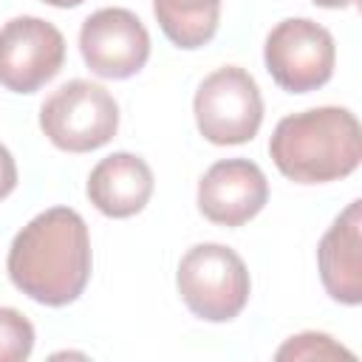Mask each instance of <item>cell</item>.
Listing matches in <instances>:
<instances>
[{"mask_svg": "<svg viewBox=\"0 0 362 362\" xmlns=\"http://www.w3.org/2000/svg\"><path fill=\"white\" fill-rule=\"evenodd\" d=\"M11 283L34 303L59 308L74 303L90 280V235L71 206L34 215L11 240L6 260Z\"/></svg>", "mask_w": 362, "mask_h": 362, "instance_id": "obj_1", "label": "cell"}, {"mask_svg": "<svg viewBox=\"0 0 362 362\" xmlns=\"http://www.w3.org/2000/svg\"><path fill=\"white\" fill-rule=\"evenodd\" d=\"M269 156L288 181H339L362 161V130L348 107H311L277 122L269 139Z\"/></svg>", "mask_w": 362, "mask_h": 362, "instance_id": "obj_2", "label": "cell"}, {"mask_svg": "<svg viewBox=\"0 0 362 362\" xmlns=\"http://www.w3.org/2000/svg\"><path fill=\"white\" fill-rule=\"evenodd\" d=\"M175 286L184 305L206 322L235 320L252 291L243 257L223 243H198L178 263Z\"/></svg>", "mask_w": 362, "mask_h": 362, "instance_id": "obj_3", "label": "cell"}, {"mask_svg": "<svg viewBox=\"0 0 362 362\" xmlns=\"http://www.w3.org/2000/svg\"><path fill=\"white\" fill-rule=\"evenodd\" d=\"M40 127L54 147L65 153H90L116 136L119 105L102 85L71 79L42 102Z\"/></svg>", "mask_w": 362, "mask_h": 362, "instance_id": "obj_4", "label": "cell"}, {"mask_svg": "<svg viewBox=\"0 0 362 362\" xmlns=\"http://www.w3.org/2000/svg\"><path fill=\"white\" fill-rule=\"evenodd\" d=\"M192 113L198 133L212 144H246L263 122V96L255 76L238 65L212 71L195 90Z\"/></svg>", "mask_w": 362, "mask_h": 362, "instance_id": "obj_5", "label": "cell"}, {"mask_svg": "<svg viewBox=\"0 0 362 362\" xmlns=\"http://www.w3.org/2000/svg\"><path fill=\"white\" fill-rule=\"evenodd\" d=\"M263 62L286 93H311L334 76L337 45L325 25L308 17H288L269 31Z\"/></svg>", "mask_w": 362, "mask_h": 362, "instance_id": "obj_6", "label": "cell"}, {"mask_svg": "<svg viewBox=\"0 0 362 362\" xmlns=\"http://www.w3.org/2000/svg\"><path fill=\"white\" fill-rule=\"evenodd\" d=\"M65 62L62 31L42 17H14L0 28V85L11 93H34Z\"/></svg>", "mask_w": 362, "mask_h": 362, "instance_id": "obj_7", "label": "cell"}, {"mask_svg": "<svg viewBox=\"0 0 362 362\" xmlns=\"http://www.w3.org/2000/svg\"><path fill=\"white\" fill-rule=\"evenodd\" d=\"M79 54L96 76L130 79L150 59V34L130 8L107 6L82 23Z\"/></svg>", "mask_w": 362, "mask_h": 362, "instance_id": "obj_8", "label": "cell"}, {"mask_svg": "<svg viewBox=\"0 0 362 362\" xmlns=\"http://www.w3.org/2000/svg\"><path fill=\"white\" fill-rule=\"evenodd\" d=\"M269 201V181L249 158H221L198 181V209L218 226H243Z\"/></svg>", "mask_w": 362, "mask_h": 362, "instance_id": "obj_9", "label": "cell"}, {"mask_svg": "<svg viewBox=\"0 0 362 362\" xmlns=\"http://www.w3.org/2000/svg\"><path fill=\"white\" fill-rule=\"evenodd\" d=\"M322 288L342 305L362 303V201L354 198L325 229L317 246Z\"/></svg>", "mask_w": 362, "mask_h": 362, "instance_id": "obj_10", "label": "cell"}, {"mask_svg": "<svg viewBox=\"0 0 362 362\" xmlns=\"http://www.w3.org/2000/svg\"><path fill=\"white\" fill-rule=\"evenodd\" d=\"M153 170L136 153H110L88 175V198L107 218H130L141 212L153 195Z\"/></svg>", "mask_w": 362, "mask_h": 362, "instance_id": "obj_11", "label": "cell"}, {"mask_svg": "<svg viewBox=\"0 0 362 362\" xmlns=\"http://www.w3.org/2000/svg\"><path fill=\"white\" fill-rule=\"evenodd\" d=\"M164 37L184 51L204 48L221 23V0H153Z\"/></svg>", "mask_w": 362, "mask_h": 362, "instance_id": "obj_12", "label": "cell"}, {"mask_svg": "<svg viewBox=\"0 0 362 362\" xmlns=\"http://www.w3.org/2000/svg\"><path fill=\"white\" fill-rule=\"evenodd\" d=\"M34 351V325L17 308H0V362H23Z\"/></svg>", "mask_w": 362, "mask_h": 362, "instance_id": "obj_13", "label": "cell"}, {"mask_svg": "<svg viewBox=\"0 0 362 362\" xmlns=\"http://www.w3.org/2000/svg\"><path fill=\"white\" fill-rule=\"evenodd\" d=\"M354 359L348 348L334 342L328 334L320 331H303L297 337H288L286 345L277 348V359Z\"/></svg>", "mask_w": 362, "mask_h": 362, "instance_id": "obj_14", "label": "cell"}, {"mask_svg": "<svg viewBox=\"0 0 362 362\" xmlns=\"http://www.w3.org/2000/svg\"><path fill=\"white\" fill-rule=\"evenodd\" d=\"M17 187V164L6 144H0V201L8 198Z\"/></svg>", "mask_w": 362, "mask_h": 362, "instance_id": "obj_15", "label": "cell"}, {"mask_svg": "<svg viewBox=\"0 0 362 362\" xmlns=\"http://www.w3.org/2000/svg\"><path fill=\"white\" fill-rule=\"evenodd\" d=\"M317 6H322V8H351V6H356L359 0H314Z\"/></svg>", "mask_w": 362, "mask_h": 362, "instance_id": "obj_16", "label": "cell"}, {"mask_svg": "<svg viewBox=\"0 0 362 362\" xmlns=\"http://www.w3.org/2000/svg\"><path fill=\"white\" fill-rule=\"evenodd\" d=\"M40 3H48V6H57V8H74V6H82L85 0H40Z\"/></svg>", "mask_w": 362, "mask_h": 362, "instance_id": "obj_17", "label": "cell"}]
</instances>
